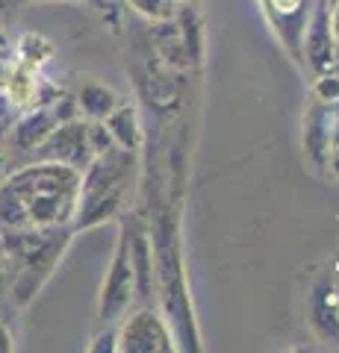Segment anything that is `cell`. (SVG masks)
Listing matches in <instances>:
<instances>
[{"mask_svg":"<svg viewBox=\"0 0 339 353\" xmlns=\"http://www.w3.org/2000/svg\"><path fill=\"white\" fill-rule=\"evenodd\" d=\"M80 171L36 159L0 180V227H71Z\"/></svg>","mask_w":339,"mask_h":353,"instance_id":"cell-1","label":"cell"},{"mask_svg":"<svg viewBox=\"0 0 339 353\" xmlns=\"http://www.w3.org/2000/svg\"><path fill=\"white\" fill-rule=\"evenodd\" d=\"M6 253V297L15 309H27L53 277L68 250L71 227H0Z\"/></svg>","mask_w":339,"mask_h":353,"instance_id":"cell-2","label":"cell"},{"mask_svg":"<svg viewBox=\"0 0 339 353\" xmlns=\"http://www.w3.org/2000/svg\"><path fill=\"white\" fill-rule=\"evenodd\" d=\"M136 180V150L127 148H106L95 153L92 162L80 171V192H77V212H74L71 230H92L113 221L127 201Z\"/></svg>","mask_w":339,"mask_h":353,"instance_id":"cell-3","label":"cell"},{"mask_svg":"<svg viewBox=\"0 0 339 353\" xmlns=\"http://www.w3.org/2000/svg\"><path fill=\"white\" fill-rule=\"evenodd\" d=\"M154 241V268H157V283L166 297V312L174 327V341L183 350H198V333H195V318L189 306V294H186V280H183V262H180V245H177V230L168 218L159 221L157 233L151 236Z\"/></svg>","mask_w":339,"mask_h":353,"instance_id":"cell-4","label":"cell"},{"mask_svg":"<svg viewBox=\"0 0 339 353\" xmlns=\"http://www.w3.org/2000/svg\"><path fill=\"white\" fill-rule=\"evenodd\" d=\"M136 289H133V265H130V241H127V218L118 227L115 250L109 259L106 277L101 283V294H97V318L104 327H115L133 309Z\"/></svg>","mask_w":339,"mask_h":353,"instance_id":"cell-5","label":"cell"},{"mask_svg":"<svg viewBox=\"0 0 339 353\" xmlns=\"http://www.w3.org/2000/svg\"><path fill=\"white\" fill-rule=\"evenodd\" d=\"M115 333H118V350L122 353H174L177 350L171 324L154 306L127 309V315L118 321Z\"/></svg>","mask_w":339,"mask_h":353,"instance_id":"cell-6","label":"cell"},{"mask_svg":"<svg viewBox=\"0 0 339 353\" xmlns=\"http://www.w3.org/2000/svg\"><path fill=\"white\" fill-rule=\"evenodd\" d=\"M313 3L316 0H260V9L269 21L271 32H275V39L295 62H301L304 30H307Z\"/></svg>","mask_w":339,"mask_h":353,"instance_id":"cell-7","label":"cell"},{"mask_svg":"<svg viewBox=\"0 0 339 353\" xmlns=\"http://www.w3.org/2000/svg\"><path fill=\"white\" fill-rule=\"evenodd\" d=\"M301 65H307L316 77L327 71H339V50H336L333 30H331V6L325 0H316L313 3L307 30H304Z\"/></svg>","mask_w":339,"mask_h":353,"instance_id":"cell-8","label":"cell"},{"mask_svg":"<svg viewBox=\"0 0 339 353\" xmlns=\"http://www.w3.org/2000/svg\"><path fill=\"white\" fill-rule=\"evenodd\" d=\"M36 159H50V162H62V165H71V168L83 171L86 165L92 162V148H89V132H86V121L77 118H68V121H59L57 127L48 132V139L32 150Z\"/></svg>","mask_w":339,"mask_h":353,"instance_id":"cell-9","label":"cell"},{"mask_svg":"<svg viewBox=\"0 0 339 353\" xmlns=\"http://www.w3.org/2000/svg\"><path fill=\"white\" fill-rule=\"evenodd\" d=\"M127 241H130V265H133V289L142 306L154 303L157 294V268H154V241L151 233L136 218H127Z\"/></svg>","mask_w":339,"mask_h":353,"instance_id":"cell-10","label":"cell"},{"mask_svg":"<svg viewBox=\"0 0 339 353\" xmlns=\"http://www.w3.org/2000/svg\"><path fill=\"white\" fill-rule=\"evenodd\" d=\"M59 124L57 118V109L53 103H39V106H30L21 112V118L9 127V145L21 153H32L41 141L48 139V132Z\"/></svg>","mask_w":339,"mask_h":353,"instance_id":"cell-11","label":"cell"},{"mask_svg":"<svg viewBox=\"0 0 339 353\" xmlns=\"http://www.w3.org/2000/svg\"><path fill=\"white\" fill-rule=\"evenodd\" d=\"M310 327H313L316 339H322L325 345H336L339 341V294L331 280H322L313 285Z\"/></svg>","mask_w":339,"mask_h":353,"instance_id":"cell-12","label":"cell"},{"mask_svg":"<svg viewBox=\"0 0 339 353\" xmlns=\"http://www.w3.org/2000/svg\"><path fill=\"white\" fill-rule=\"evenodd\" d=\"M331 103L316 101L310 103L307 115H304V150H307L310 162L316 168H325L327 153H331Z\"/></svg>","mask_w":339,"mask_h":353,"instance_id":"cell-13","label":"cell"},{"mask_svg":"<svg viewBox=\"0 0 339 353\" xmlns=\"http://www.w3.org/2000/svg\"><path fill=\"white\" fill-rule=\"evenodd\" d=\"M104 124L109 130V136L118 148L136 150L142 141V124H139V112L133 103H115V109L104 118Z\"/></svg>","mask_w":339,"mask_h":353,"instance_id":"cell-14","label":"cell"},{"mask_svg":"<svg viewBox=\"0 0 339 353\" xmlns=\"http://www.w3.org/2000/svg\"><path fill=\"white\" fill-rule=\"evenodd\" d=\"M115 103H118L115 92L97 80H86L77 92V112L86 121H104L115 109Z\"/></svg>","mask_w":339,"mask_h":353,"instance_id":"cell-15","label":"cell"},{"mask_svg":"<svg viewBox=\"0 0 339 353\" xmlns=\"http://www.w3.org/2000/svg\"><path fill=\"white\" fill-rule=\"evenodd\" d=\"M15 53H18V62L39 68V65H45L53 57V44L45 36H39V32H27V36L18 41Z\"/></svg>","mask_w":339,"mask_h":353,"instance_id":"cell-16","label":"cell"},{"mask_svg":"<svg viewBox=\"0 0 339 353\" xmlns=\"http://www.w3.org/2000/svg\"><path fill=\"white\" fill-rule=\"evenodd\" d=\"M130 6L136 9V12L142 18H148V21H171L174 15H177V0H127Z\"/></svg>","mask_w":339,"mask_h":353,"instance_id":"cell-17","label":"cell"},{"mask_svg":"<svg viewBox=\"0 0 339 353\" xmlns=\"http://www.w3.org/2000/svg\"><path fill=\"white\" fill-rule=\"evenodd\" d=\"M86 132H89V148H92V153H104L106 148L115 145L104 121H86Z\"/></svg>","mask_w":339,"mask_h":353,"instance_id":"cell-18","label":"cell"},{"mask_svg":"<svg viewBox=\"0 0 339 353\" xmlns=\"http://www.w3.org/2000/svg\"><path fill=\"white\" fill-rule=\"evenodd\" d=\"M316 97L319 101H339V71H327V74H319L316 77Z\"/></svg>","mask_w":339,"mask_h":353,"instance_id":"cell-19","label":"cell"},{"mask_svg":"<svg viewBox=\"0 0 339 353\" xmlns=\"http://www.w3.org/2000/svg\"><path fill=\"white\" fill-rule=\"evenodd\" d=\"M86 350L89 353H115L118 350V333L115 327H104L101 333H97L89 345H86Z\"/></svg>","mask_w":339,"mask_h":353,"instance_id":"cell-20","label":"cell"},{"mask_svg":"<svg viewBox=\"0 0 339 353\" xmlns=\"http://www.w3.org/2000/svg\"><path fill=\"white\" fill-rule=\"evenodd\" d=\"M183 27H186V32H189V36H186V44H189V57L195 59V57H198V48H201V44H198V39H195V36H198V32H195V30H198V21H195L192 9H186Z\"/></svg>","mask_w":339,"mask_h":353,"instance_id":"cell-21","label":"cell"},{"mask_svg":"<svg viewBox=\"0 0 339 353\" xmlns=\"http://www.w3.org/2000/svg\"><path fill=\"white\" fill-rule=\"evenodd\" d=\"M15 350V333L6 327V321L0 318V353H12Z\"/></svg>","mask_w":339,"mask_h":353,"instance_id":"cell-22","label":"cell"},{"mask_svg":"<svg viewBox=\"0 0 339 353\" xmlns=\"http://www.w3.org/2000/svg\"><path fill=\"white\" fill-rule=\"evenodd\" d=\"M0 297H6V253H3V239H0Z\"/></svg>","mask_w":339,"mask_h":353,"instance_id":"cell-23","label":"cell"},{"mask_svg":"<svg viewBox=\"0 0 339 353\" xmlns=\"http://www.w3.org/2000/svg\"><path fill=\"white\" fill-rule=\"evenodd\" d=\"M325 168L331 171L333 176H339V145H336L331 153H327V162H325Z\"/></svg>","mask_w":339,"mask_h":353,"instance_id":"cell-24","label":"cell"},{"mask_svg":"<svg viewBox=\"0 0 339 353\" xmlns=\"http://www.w3.org/2000/svg\"><path fill=\"white\" fill-rule=\"evenodd\" d=\"M331 30H333V41H336V50H339V0L331 6Z\"/></svg>","mask_w":339,"mask_h":353,"instance_id":"cell-25","label":"cell"},{"mask_svg":"<svg viewBox=\"0 0 339 353\" xmlns=\"http://www.w3.org/2000/svg\"><path fill=\"white\" fill-rule=\"evenodd\" d=\"M9 115H12V103H9V101H6V94L0 92V127H3L6 121H9Z\"/></svg>","mask_w":339,"mask_h":353,"instance_id":"cell-26","label":"cell"},{"mask_svg":"<svg viewBox=\"0 0 339 353\" xmlns=\"http://www.w3.org/2000/svg\"><path fill=\"white\" fill-rule=\"evenodd\" d=\"M9 174V153H6V145H3V139H0V180Z\"/></svg>","mask_w":339,"mask_h":353,"instance_id":"cell-27","label":"cell"},{"mask_svg":"<svg viewBox=\"0 0 339 353\" xmlns=\"http://www.w3.org/2000/svg\"><path fill=\"white\" fill-rule=\"evenodd\" d=\"M12 59V48H0V62H9Z\"/></svg>","mask_w":339,"mask_h":353,"instance_id":"cell-28","label":"cell"},{"mask_svg":"<svg viewBox=\"0 0 339 353\" xmlns=\"http://www.w3.org/2000/svg\"><path fill=\"white\" fill-rule=\"evenodd\" d=\"M0 48H12V44H9V36L3 30H0Z\"/></svg>","mask_w":339,"mask_h":353,"instance_id":"cell-29","label":"cell"},{"mask_svg":"<svg viewBox=\"0 0 339 353\" xmlns=\"http://www.w3.org/2000/svg\"><path fill=\"white\" fill-rule=\"evenodd\" d=\"M325 3H327V6H333V3H336V0H325Z\"/></svg>","mask_w":339,"mask_h":353,"instance_id":"cell-30","label":"cell"},{"mask_svg":"<svg viewBox=\"0 0 339 353\" xmlns=\"http://www.w3.org/2000/svg\"><path fill=\"white\" fill-rule=\"evenodd\" d=\"M177 3H192V0H177Z\"/></svg>","mask_w":339,"mask_h":353,"instance_id":"cell-31","label":"cell"},{"mask_svg":"<svg viewBox=\"0 0 339 353\" xmlns=\"http://www.w3.org/2000/svg\"><path fill=\"white\" fill-rule=\"evenodd\" d=\"M3 6H6V0H0V9H3Z\"/></svg>","mask_w":339,"mask_h":353,"instance_id":"cell-32","label":"cell"}]
</instances>
